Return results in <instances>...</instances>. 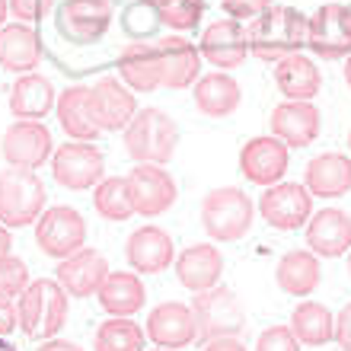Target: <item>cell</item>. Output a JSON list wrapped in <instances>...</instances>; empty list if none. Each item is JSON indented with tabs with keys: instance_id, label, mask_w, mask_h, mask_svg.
Listing matches in <instances>:
<instances>
[{
	"instance_id": "f6af8a7d",
	"label": "cell",
	"mask_w": 351,
	"mask_h": 351,
	"mask_svg": "<svg viewBox=\"0 0 351 351\" xmlns=\"http://www.w3.org/2000/svg\"><path fill=\"white\" fill-rule=\"evenodd\" d=\"M10 246H13V240H10V230L3 227V223H0V256H7Z\"/></svg>"
},
{
	"instance_id": "3957f363",
	"label": "cell",
	"mask_w": 351,
	"mask_h": 351,
	"mask_svg": "<svg viewBox=\"0 0 351 351\" xmlns=\"http://www.w3.org/2000/svg\"><path fill=\"white\" fill-rule=\"evenodd\" d=\"M179 128L163 109H141L125 128V154L138 163L163 167L176 157Z\"/></svg>"
},
{
	"instance_id": "c3c4849f",
	"label": "cell",
	"mask_w": 351,
	"mask_h": 351,
	"mask_svg": "<svg viewBox=\"0 0 351 351\" xmlns=\"http://www.w3.org/2000/svg\"><path fill=\"white\" fill-rule=\"evenodd\" d=\"M0 351H16V348H13L10 342H3V339H0Z\"/></svg>"
},
{
	"instance_id": "ac0fdd59",
	"label": "cell",
	"mask_w": 351,
	"mask_h": 351,
	"mask_svg": "<svg viewBox=\"0 0 351 351\" xmlns=\"http://www.w3.org/2000/svg\"><path fill=\"white\" fill-rule=\"evenodd\" d=\"M271 134L285 147H306L319 134V109L313 102H281L271 109Z\"/></svg>"
},
{
	"instance_id": "603a6c76",
	"label": "cell",
	"mask_w": 351,
	"mask_h": 351,
	"mask_svg": "<svg viewBox=\"0 0 351 351\" xmlns=\"http://www.w3.org/2000/svg\"><path fill=\"white\" fill-rule=\"evenodd\" d=\"M157 51H160V71H163L160 86L182 90V86H192L202 77V55H198V48L192 42L169 36L157 42Z\"/></svg>"
},
{
	"instance_id": "f35d334b",
	"label": "cell",
	"mask_w": 351,
	"mask_h": 351,
	"mask_svg": "<svg viewBox=\"0 0 351 351\" xmlns=\"http://www.w3.org/2000/svg\"><path fill=\"white\" fill-rule=\"evenodd\" d=\"M10 3V13L19 19V23H38L45 19L55 7V0H7Z\"/></svg>"
},
{
	"instance_id": "d4e9b609",
	"label": "cell",
	"mask_w": 351,
	"mask_h": 351,
	"mask_svg": "<svg viewBox=\"0 0 351 351\" xmlns=\"http://www.w3.org/2000/svg\"><path fill=\"white\" fill-rule=\"evenodd\" d=\"M42 61V42H38L36 29L26 23H13V26L0 29V67L10 74H29L36 71Z\"/></svg>"
},
{
	"instance_id": "e0dca14e",
	"label": "cell",
	"mask_w": 351,
	"mask_h": 351,
	"mask_svg": "<svg viewBox=\"0 0 351 351\" xmlns=\"http://www.w3.org/2000/svg\"><path fill=\"white\" fill-rule=\"evenodd\" d=\"M109 275V262L99 250H80L74 256L61 259L55 278L71 297H93Z\"/></svg>"
},
{
	"instance_id": "f1b7e54d",
	"label": "cell",
	"mask_w": 351,
	"mask_h": 351,
	"mask_svg": "<svg viewBox=\"0 0 351 351\" xmlns=\"http://www.w3.org/2000/svg\"><path fill=\"white\" fill-rule=\"evenodd\" d=\"M275 84L291 102H310L323 86V77L316 71V64L304 55H291L278 61Z\"/></svg>"
},
{
	"instance_id": "836d02e7",
	"label": "cell",
	"mask_w": 351,
	"mask_h": 351,
	"mask_svg": "<svg viewBox=\"0 0 351 351\" xmlns=\"http://www.w3.org/2000/svg\"><path fill=\"white\" fill-rule=\"evenodd\" d=\"M96 351H144V329L128 316H112L96 329Z\"/></svg>"
},
{
	"instance_id": "e575fe53",
	"label": "cell",
	"mask_w": 351,
	"mask_h": 351,
	"mask_svg": "<svg viewBox=\"0 0 351 351\" xmlns=\"http://www.w3.org/2000/svg\"><path fill=\"white\" fill-rule=\"evenodd\" d=\"M93 204H96V214L106 217V221H128L134 214V204H131V192H128V179L121 176H112V179H102L96 185V195H93Z\"/></svg>"
},
{
	"instance_id": "b9f144b4",
	"label": "cell",
	"mask_w": 351,
	"mask_h": 351,
	"mask_svg": "<svg viewBox=\"0 0 351 351\" xmlns=\"http://www.w3.org/2000/svg\"><path fill=\"white\" fill-rule=\"evenodd\" d=\"M19 326V316H16V306L10 304L7 297H0V335L13 332Z\"/></svg>"
},
{
	"instance_id": "277c9868",
	"label": "cell",
	"mask_w": 351,
	"mask_h": 351,
	"mask_svg": "<svg viewBox=\"0 0 351 351\" xmlns=\"http://www.w3.org/2000/svg\"><path fill=\"white\" fill-rule=\"evenodd\" d=\"M252 198L243 189L223 185V189H211L202 202V227L211 240L233 243L246 237L252 227Z\"/></svg>"
},
{
	"instance_id": "7bdbcfd3",
	"label": "cell",
	"mask_w": 351,
	"mask_h": 351,
	"mask_svg": "<svg viewBox=\"0 0 351 351\" xmlns=\"http://www.w3.org/2000/svg\"><path fill=\"white\" fill-rule=\"evenodd\" d=\"M204 351H246L237 339H214V342H208V348Z\"/></svg>"
},
{
	"instance_id": "5b68a950",
	"label": "cell",
	"mask_w": 351,
	"mask_h": 351,
	"mask_svg": "<svg viewBox=\"0 0 351 351\" xmlns=\"http://www.w3.org/2000/svg\"><path fill=\"white\" fill-rule=\"evenodd\" d=\"M192 316H195V332L202 342H214V339H237L246 326V313H243L240 297L230 287H211L195 294L192 300Z\"/></svg>"
},
{
	"instance_id": "7402d4cb",
	"label": "cell",
	"mask_w": 351,
	"mask_h": 351,
	"mask_svg": "<svg viewBox=\"0 0 351 351\" xmlns=\"http://www.w3.org/2000/svg\"><path fill=\"white\" fill-rule=\"evenodd\" d=\"M221 275H223V256L211 243L189 246V250L179 252V259H176V278H179V285L195 291V294L217 287Z\"/></svg>"
},
{
	"instance_id": "74e56055",
	"label": "cell",
	"mask_w": 351,
	"mask_h": 351,
	"mask_svg": "<svg viewBox=\"0 0 351 351\" xmlns=\"http://www.w3.org/2000/svg\"><path fill=\"white\" fill-rule=\"evenodd\" d=\"M256 351H300V342L291 332V326H271V329H265L259 335Z\"/></svg>"
},
{
	"instance_id": "d6986e66",
	"label": "cell",
	"mask_w": 351,
	"mask_h": 351,
	"mask_svg": "<svg viewBox=\"0 0 351 351\" xmlns=\"http://www.w3.org/2000/svg\"><path fill=\"white\" fill-rule=\"evenodd\" d=\"M90 102L99 128L106 131H125L138 115V99L115 77H102L96 86H90Z\"/></svg>"
},
{
	"instance_id": "f5cc1de1",
	"label": "cell",
	"mask_w": 351,
	"mask_h": 351,
	"mask_svg": "<svg viewBox=\"0 0 351 351\" xmlns=\"http://www.w3.org/2000/svg\"><path fill=\"white\" fill-rule=\"evenodd\" d=\"M160 351H167V348H160Z\"/></svg>"
},
{
	"instance_id": "8fae6325",
	"label": "cell",
	"mask_w": 351,
	"mask_h": 351,
	"mask_svg": "<svg viewBox=\"0 0 351 351\" xmlns=\"http://www.w3.org/2000/svg\"><path fill=\"white\" fill-rule=\"evenodd\" d=\"M125 179H128L134 214H144V217H157V214L169 211L176 195H179L173 176L163 167H154V163H138Z\"/></svg>"
},
{
	"instance_id": "ee69618b",
	"label": "cell",
	"mask_w": 351,
	"mask_h": 351,
	"mask_svg": "<svg viewBox=\"0 0 351 351\" xmlns=\"http://www.w3.org/2000/svg\"><path fill=\"white\" fill-rule=\"evenodd\" d=\"M38 351H84L80 345H74V342H61V339H48L45 345Z\"/></svg>"
},
{
	"instance_id": "8d00e7d4",
	"label": "cell",
	"mask_w": 351,
	"mask_h": 351,
	"mask_svg": "<svg viewBox=\"0 0 351 351\" xmlns=\"http://www.w3.org/2000/svg\"><path fill=\"white\" fill-rule=\"evenodd\" d=\"M29 287V268L23 259H16V256H0V297H7V300H13V297H19L23 291Z\"/></svg>"
},
{
	"instance_id": "5bb4252c",
	"label": "cell",
	"mask_w": 351,
	"mask_h": 351,
	"mask_svg": "<svg viewBox=\"0 0 351 351\" xmlns=\"http://www.w3.org/2000/svg\"><path fill=\"white\" fill-rule=\"evenodd\" d=\"M240 173L256 185H275L287 173V147L275 134L252 138L240 150Z\"/></svg>"
},
{
	"instance_id": "f546056e",
	"label": "cell",
	"mask_w": 351,
	"mask_h": 351,
	"mask_svg": "<svg viewBox=\"0 0 351 351\" xmlns=\"http://www.w3.org/2000/svg\"><path fill=\"white\" fill-rule=\"evenodd\" d=\"M96 294H99V306L112 316L138 313L141 306H144V300H147L141 278L131 275V271H109Z\"/></svg>"
},
{
	"instance_id": "816d5d0a",
	"label": "cell",
	"mask_w": 351,
	"mask_h": 351,
	"mask_svg": "<svg viewBox=\"0 0 351 351\" xmlns=\"http://www.w3.org/2000/svg\"><path fill=\"white\" fill-rule=\"evenodd\" d=\"M348 252H351V250H348ZM348 271H351V256H348Z\"/></svg>"
},
{
	"instance_id": "ab89813d",
	"label": "cell",
	"mask_w": 351,
	"mask_h": 351,
	"mask_svg": "<svg viewBox=\"0 0 351 351\" xmlns=\"http://www.w3.org/2000/svg\"><path fill=\"white\" fill-rule=\"evenodd\" d=\"M221 7L233 19H252V16H259L262 10L271 7V0H221Z\"/></svg>"
},
{
	"instance_id": "52a82bcc",
	"label": "cell",
	"mask_w": 351,
	"mask_h": 351,
	"mask_svg": "<svg viewBox=\"0 0 351 351\" xmlns=\"http://www.w3.org/2000/svg\"><path fill=\"white\" fill-rule=\"evenodd\" d=\"M36 243H38V250L45 252V256H51V259H67V256L80 252L86 243L84 214L67 208V204L45 208L42 217L36 221Z\"/></svg>"
},
{
	"instance_id": "bcb514c9",
	"label": "cell",
	"mask_w": 351,
	"mask_h": 351,
	"mask_svg": "<svg viewBox=\"0 0 351 351\" xmlns=\"http://www.w3.org/2000/svg\"><path fill=\"white\" fill-rule=\"evenodd\" d=\"M7 13H10V3L7 0H0V29H3V23H7Z\"/></svg>"
},
{
	"instance_id": "681fc988",
	"label": "cell",
	"mask_w": 351,
	"mask_h": 351,
	"mask_svg": "<svg viewBox=\"0 0 351 351\" xmlns=\"http://www.w3.org/2000/svg\"><path fill=\"white\" fill-rule=\"evenodd\" d=\"M141 3H147V7H160L163 0H141Z\"/></svg>"
},
{
	"instance_id": "7a4b0ae2",
	"label": "cell",
	"mask_w": 351,
	"mask_h": 351,
	"mask_svg": "<svg viewBox=\"0 0 351 351\" xmlns=\"http://www.w3.org/2000/svg\"><path fill=\"white\" fill-rule=\"evenodd\" d=\"M19 329L29 339H51L67 323V291L51 278H38L19 294Z\"/></svg>"
},
{
	"instance_id": "44dd1931",
	"label": "cell",
	"mask_w": 351,
	"mask_h": 351,
	"mask_svg": "<svg viewBox=\"0 0 351 351\" xmlns=\"http://www.w3.org/2000/svg\"><path fill=\"white\" fill-rule=\"evenodd\" d=\"M306 246L316 256L335 259L351 250V217L342 208H326L306 223Z\"/></svg>"
},
{
	"instance_id": "1f68e13d",
	"label": "cell",
	"mask_w": 351,
	"mask_h": 351,
	"mask_svg": "<svg viewBox=\"0 0 351 351\" xmlns=\"http://www.w3.org/2000/svg\"><path fill=\"white\" fill-rule=\"evenodd\" d=\"M119 71L125 77V84L138 93H150L157 90L163 80L160 71V51L150 45H128L119 55Z\"/></svg>"
},
{
	"instance_id": "30bf717a",
	"label": "cell",
	"mask_w": 351,
	"mask_h": 351,
	"mask_svg": "<svg viewBox=\"0 0 351 351\" xmlns=\"http://www.w3.org/2000/svg\"><path fill=\"white\" fill-rule=\"evenodd\" d=\"M259 214L275 230H297L313 214V195L300 182H275L259 198Z\"/></svg>"
},
{
	"instance_id": "60d3db41",
	"label": "cell",
	"mask_w": 351,
	"mask_h": 351,
	"mask_svg": "<svg viewBox=\"0 0 351 351\" xmlns=\"http://www.w3.org/2000/svg\"><path fill=\"white\" fill-rule=\"evenodd\" d=\"M335 342H339V348L342 351H351V304L345 306L342 313H339V319H335Z\"/></svg>"
},
{
	"instance_id": "4316f807",
	"label": "cell",
	"mask_w": 351,
	"mask_h": 351,
	"mask_svg": "<svg viewBox=\"0 0 351 351\" xmlns=\"http://www.w3.org/2000/svg\"><path fill=\"white\" fill-rule=\"evenodd\" d=\"M55 86L42 74H23L10 90V112L19 121H38L55 109Z\"/></svg>"
},
{
	"instance_id": "cb8c5ba5",
	"label": "cell",
	"mask_w": 351,
	"mask_h": 351,
	"mask_svg": "<svg viewBox=\"0 0 351 351\" xmlns=\"http://www.w3.org/2000/svg\"><path fill=\"white\" fill-rule=\"evenodd\" d=\"M304 182L313 198H342L351 192V157L348 154H319L306 163Z\"/></svg>"
},
{
	"instance_id": "484cf974",
	"label": "cell",
	"mask_w": 351,
	"mask_h": 351,
	"mask_svg": "<svg viewBox=\"0 0 351 351\" xmlns=\"http://www.w3.org/2000/svg\"><path fill=\"white\" fill-rule=\"evenodd\" d=\"M58 121L64 128L67 138L74 141H93L99 138V121L93 115V102H90V86H67L55 102Z\"/></svg>"
},
{
	"instance_id": "7c38bea8",
	"label": "cell",
	"mask_w": 351,
	"mask_h": 351,
	"mask_svg": "<svg viewBox=\"0 0 351 351\" xmlns=\"http://www.w3.org/2000/svg\"><path fill=\"white\" fill-rule=\"evenodd\" d=\"M112 23L109 0H64L58 13V29L74 45H93L106 36Z\"/></svg>"
},
{
	"instance_id": "4fadbf2b",
	"label": "cell",
	"mask_w": 351,
	"mask_h": 351,
	"mask_svg": "<svg viewBox=\"0 0 351 351\" xmlns=\"http://www.w3.org/2000/svg\"><path fill=\"white\" fill-rule=\"evenodd\" d=\"M0 154L13 169H36L51 154V131L38 121H16L3 131Z\"/></svg>"
},
{
	"instance_id": "2e32d148",
	"label": "cell",
	"mask_w": 351,
	"mask_h": 351,
	"mask_svg": "<svg viewBox=\"0 0 351 351\" xmlns=\"http://www.w3.org/2000/svg\"><path fill=\"white\" fill-rule=\"evenodd\" d=\"M147 335L150 342H157L160 348H185V345H192L198 339L192 306L179 304V300L157 304L147 316Z\"/></svg>"
},
{
	"instance_id": "f907efd6",
	"label": "cell",
	"mask_w": 351,
	"mask_h": 351,
	"mask_svg": "<svg viewBox=\"0 0 351 351\" xmlns=\"http://www.w3.org/2000/svg\"><path fill=\"white\" fill-rule=\"evenodd\" d=\"M348 150H351V131H348Z\"/></svg>"
},
{
	"instance_id": "9c48e42d",
	"label": "cell",
	"mask_w": 351,
	"mask_h": 351,
	"mask_svg": "<svg viewBox=\"0 0 351 351\" xmlns=\"http://www.w3.org/2000/svg\"><path fill=\"white\" fill-rule=\"evenodd\" d=\"M306 45L326 61L351 55V10L345 3H323L306 19Z\"/></svg>"
},
{
	"instance_id": "7dc6e473",
	"label": "cell",
	"mask_w": 351,
	"mask_h": 351,
	"mask_svg": "<svg viewBox=\"0 0 351 351\" xmlns=\"http://www.w3.org/2000/svg\"><path fill=\"white\" fill-rule=\"evenodd\" d=\"M345 84H348V90H351V55H348V61H345Z\"/></svg>"
},
{
	"instance_id": "d590c367",
	"label": "cell",
	"mask_w": 351,
	"mask_h": 351,
	"mask_svg": "<svg viewBox=\"0 0 351 351\" xmlns=\"http://www.w3.org/2000/svg\"><path fill=\"white\" fill-rule=\"evenodd\" d=\"M204 13V0H163L157 7V16L169 29H195Z\"/></svg>"
},
{
	"instance_id": "d6a6232c",
	"label": "cell",
	"mask_w": 351,
	"mask_h": 351,
	"mask_svg": "<svg viewBox=\"0 0 351 351\" xmlns=\"http://www.w3.org/2000/svg\"><path fill=\"white\" fill-rule=\"evenodd\" d=\"M291 332L304 345H326L335 335V316L323 304H297L291 313Z\"/></svg>"
},
{
	"instance_id": "9a60e30c",
	"label": "cell",
	"mask_w": 351,
	"mask_h": 351,
	"mask_svg": "<svg viewBox=\"0 0 351 351\" xmlns=\"http://www.w3.org/2000/svg\"><path fill=\"white\" fill-rule=\"evenodd\" d=\"M250 55V42H246V29L233 19H221L211 23L202 36V58L208 64L221 67V71H233L240 67Z\"/></svg>"
},
{
	"instance_id": "6da1fadb",
	"label": "cell",
	"mask_w": 351,
	"mask_h": 351,
	"mask_svg": "<svg viewBox=\"0 0 351 351\" xmlns=\"http://www.w3.org/2000/svg\"><path fill=\"white\" fill-rule=\"evenodd\" d=\"M250 51L262 61H281L297 55L306 42V16L294 7H268L259 16H252L246 29Z\"/></svg>"
},
{
	"instance_id": "8992f818",
	"label": "cell",
	"mask_w": 351,
	"mask_h": 351,
	"mask_svg": "<svg viewBox=\"0 0 351 351\" xmlns=\"http://www.w3.org/2000/svg\"><path fill=\"white\" fill-rule=\"evenodd\" d=\"M45 185L32 169H3L0 173V223L29 227L45 211Z\"/></svg>"
},
{
	"instance_id": "ba28073f",
	"label": "cell",
	"mask_w": 351,
	"mask_h": 351,
	"mask_svg": "<svg viewBox=\"0 0 351 351\" xmlns=\"http://www.w3.org/2000/svg\"><path fill=\"white\" fill-rule=\"evenodd\" d=\"M102 169H106V160H102V150L93 141H67L51 157L55 182L64 185V189H74V192L99 185Z\"/></svg>"
},
{
	"instance_id": "83f0119b",
	"label": "cell",
	"mask_w": 351,
	"mask_h": 351,
	"mask_svg": "<svg viewBox=\"0 0 351 351\" xmlns=\"http://www.w3.org/2000/svg\"><path fill=\"white\" fill-rule=\"evenodd\" d=\"M195 109L208 119H227L240 106V84L230 74H204L195 80Z\"/></svg>"
},
{
	"instance_id": "ffe728a7",
	"label": "cell",
	"mask_w": 351,
	"mask_h": 351,
	"mask_svg": "<svg viewBox=\"0 0 351 351\" xmlns=\"http://www.w3.org/2000/svg\"><path fill=\"white\" fill-rule=\"evenodd\" d=\"M125 256H128V265L141 275H160L163 268L173 265V240H169L167 230L160 227H138V230L128 237L125 243Z\"/></svg>"
},
{
	"instance_id": "4dcf8cb0",
	"label": "cell",
	"mask_w": 351,
	"mask_h": 351,
	"mask_svg": "<svg viewBox=\"0 0 351 351\" xmlns=\"http://www.w3.org/2000/svg\"><path fill=\"white\" fill-rule=\"evenodd\" d=\"M275 281L291 297L313 294L316 285H319V259H316V252H304V250L285 252L281 262H278Z\"/></svg>"
}]
</instances>
